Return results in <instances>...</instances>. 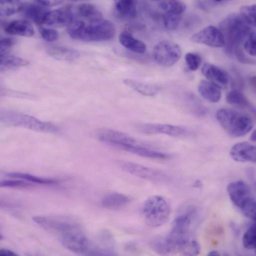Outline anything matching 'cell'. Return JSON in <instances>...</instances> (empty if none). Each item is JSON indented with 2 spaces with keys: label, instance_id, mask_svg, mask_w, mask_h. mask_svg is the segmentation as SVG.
Here are the masks:
<instances>
[{
  "label": "cell",
  "instance_id": "10",
  "mask_svg": "<svg viewBox=\"0 0 256 256\" xmlns=\"http://www.w3.org/2000/svg\"><path fill=\"white\" fill-rule=\"evenodd\" d=\"M120 165L125 171L143 179L154 182H164L168 179L163 173L140 164L120 161Z\"/></svg>",
  "mask_w": 256,
  "mask_h": 256
},
{
  "label": "cell",
  "instance_id": "33",
  "mask_svg": "<svg viewBox=\"0 0 256 256\" xmlns=\"http://www.w3.org/2000/svg\"><path fill=\"white\" fill-rule=\"evenodd\" d=\"M256 5H245L241 7L240 15L250 26H256Z\"/></svg>",
  "mask_w": 256,
  "mask_h": 256
},
{
  "label": "cell",
  "instance_id": "28",
  "mask_svg": "<svg viewBox=\"0 0 256 256\" xmlns=\"http://www.w3.org/2000/svg\"><path fill=\"white\" fill-rule=\"evenodd\" d=\"M23 4L18 0H0V15L7 16L13 14L22 9Z\"/></svg>",
  "mask_w": 256,
  "mask_h": 256
},
{
  "label": "cell",
  "instance_id": "34",
  "mask_svg": "<svg viewBox=\"0 0 256 256\" xmlns=\"http://www.w3.org/2000/svg\"><path fill=\"white\" fill-rule=\"evenodd\" d=\"M181 18V14L166 12L163 16V24L167 29L173 30L179 26Z\"/></svg>",
  "mask_w": 256,
  "mask_h": 256
},
{
  "label": "cell",
  "instance_id": "16",
  "mask_svg": "<svg viewBox=\"0 0 256 256\" xmlns=\"http://www.w3.org/2000/svg\"><path fill=\"white\" fill-rule=\"evenodd\" d=\"M73 21V14L69 7L50 11L46 15L44 23L52 27L68 26Z\"/></svg>",
  "mask_w": 256,
  "mask_h": 256
},
{
  "label": "cell",
  "instance_id": "19",
  "mask_svg": "<svg viewBox=\"0 0 256 256\" xmlns=\"http://www.w3.org/2000/svg\"><path fill=\"white\" fill-rule=\"evenodd\" d=\"M5 31L8 34L31 37L34 34V30L31 24L26 20H17L8 23Z\"/></svg>",
  "mask_w": 256,
  "mask_h": 256
},
{
  "label": "cell",
  "instance_id": "2",
  "mask_svg": "<svg viewBox=\"0 0 256 256\" xmlns=\"http://www.w3.org/2000/svg\"><path fill=\"white\" fill-rule=\"evenodd\" d=\"M216 118L226 132L233 137H240L246 134L254 126L251 117L231 109H219L216 112Z\"/></svg>",
  "mask_w": 256,
  "mask_h": 256
},
{
  "label": "cell",
  "instance_id": "21",
  "mask_svg": "<svg viewBox=\"0 0 256 256\" xmlns=\"http://www.w3.org/2000/svg\"><path fill=\"white\" fill-rule=\"evenodd\" d=\"M198 90L200 95L209 102L217 103L221 99L220 89L206 80L200 82Z\"/></svg>",
  "mask_w": 256,
  "mask_h": 256
},
{
  "label": "cell",
  "instance_id": "8",
  "mask_svg": "<svg viewBox=\"0 0 256 256\" xmlns=\"http://www.w3.org/2000/svg\"><path fill=\"white\" fill-rule=\"evenodd\" d=\"M181 51L176 43L163 40L155 45L153 50V56L155 62L164 66L174 64L180 58Z\"/></svg>",
  "mask_w": 256,
  "mask_h": 256
},
{
  "label": "cell",
  "instance_id": "20",
  "mask_svg": "<svg viewBox=\"0 0 256 256\" xmlns=\"http://www.w3.org/2000/svg\"><path fill=\"white\" fill-rule=\"evenodd\" d=\"M119 41L123 46L134 53L142 54L146 50V45L143 42L134 38L127 31L120 34Z\"/></svg>",
  "mask_w": 256,
  "mask_h": 256
},
{
  "label": "cell",
  "instance_id": "26",
  "mask_svg": "<svg viewBox=\"0 0 256 256\" xmlns=\"http://www.w3.org/2000/svg\"><path fill=\"white\" fill-rule=\"evenodd\" d=\"M116 8L123 16L134 18L137 16V9L134 2L132 0H119L116 2Z\"/></svg>",
  "mask_w": 256,
  "mask_h": 256
},
{
  "label": "cell",
  "instance_id": "4",
  "mask_svg": "<svg viewBox=\"0 0 256 256\" xmlns=\"http://www.w3.org/2000/svg\"><path fill=\"white\" fill-rule=\"evenodd\" d=\"M170 205L168 201L160 195L149 197L144 202L142 213L145 223L156 228L164 224L170 216Z\"/></svg>",
  "mask_w": 256,
  "mask_h": 256
},
{
  "label": "cell",
  "instance_id": "27",
  "mask_svg": "<svg viewBox=\"0 0 256 256\" xmlns=\"http://www.w3.org/2000/svg\"><path fill=\"white\" fill-rule=\"evenodd\" d=\"M6 175L10 177L25 179L33 183L40 184L50 185L57 184L58 183V181L56 179L39 177L27 173L11 172L7 173Z\"/></svg>",
  "mask_w": 256,
  "mask_h": 256
},
{
  "label": "cell",
  "instance_id": "31",
  "mask_svg": "<svg viewBox=\"0 0 256 256\" xmlns=\"http://www.w3.org/2000/svg\"><path fill=\"white\" fill-rule=\"evenodd\" d=\"M242 242L246 249L251 250L256 249V229L255 223L251 224L244 233Z\"/></svg>",
  "mask_w": 256,
  "mask_h": 256
},
{
  "label": "cell",
  "instance_id": "7",
  "mask_svg": "<svg viewBox=\"0 0 256 256\" xmlns=\"http://www.w3.org/2000/svg\"><path fill=\"white\" fill-rule=\"evenodd\" d=\"M116 27L110 20L101 19L86 25L81 40L87 41L107 40L114 37Z\"/></svg>",
  "mask_w": 256,
  "mask_h": 256
},
{
  "label": "cell",
  "instance_id": "14",
  "mask_svg": "<svg viewBox=\"0 0 256 256\" xmlns=\"http://www.w3.org/2000/svg\"><path fill=\"white\" fill-rule=\"evenodd\" d=\"M115 244L112 234L108 231H103L98 235L97 240L93 242V256L115 255Z\"/></svg>",
  "mask_w": 256,
  "mask_h": 256
},
{
  "label": "cell",
  "instance_id": "47",
  "mask_svg": "<svg viewBox=\"0 0 256 256\" xmlns=\"http://www.w3.org/2000/svg\"><path fill=\"white\" fill-rule=\"evenodd\" d=\"M256 130H254L252 132V134H251V136H250V139H251V140H252V141H254V142H255V141H256Z\"/></svg>",
  "mask_w": 256,
  "mask_h": 256
},
{
  "label": "cell",
  "instance_id": "46",
  "mask_svg": "<svg viewBox=\"0 0 256 256\" xmlns=\"http://www.w3.org/2000/svg\"><path fill=\"white\" fill-rule=\"evenodd\" d=\"M208 256H220V254L217 251H211L208 254Z\"/></svg>",
  "mask_w": 256,
  "mask_h": 256
},
{
  "label": "cell",
  "instance_id": "5",
  "mask_svg": "<svg viewBox=\"0 0 256 256\" xmlns=\"http://www.w3.org/2000/svg\"><path fill=\"white\" fill-rule=\"evenodd\" d=\"M34 222L62 238L82 228L76 220L66 216H35Z\"/></svg>",
  "mask_w": 256,
  "mask_h": 256
},
{
  "label": "cell",
  "instance_id": "11",
  "mask_svg": "<svg viewBox=\"0 0 256 256\" xmlns=\"http://www.w3.org/2000/svg\"><path fill=\"white\" fill-rule=\"evenodd\" d=\"M191 40L195 43L206 44L212 47H221L225 45V39L221 30L209 25L192 35Z\"/></svg>",
  "mask_w": 256,
  "mask_h": 256
},
{
  "label": "cell",
  "instance_id": "43",
  "mask_svg": "<svg viewBox=\"0 0 256 256\" xmlns=\"http://www.w3.org/2000/svg\"><path fill=\"white\" fill-rule=\"evenodd\" d=\"M230 226L234 236L236 237H239L240 235V229L238 224L234 222H231Z\"/></svg>",
  "mask_w": 256,
  "mask_h": 256
},
{
  "label": "cell",
  "instance_id": "39",
  "mask_svg": "<svg viewBox=\"0 0 256 256\" xmlns=\"http://www.w3.org/2000/svg\"><path fill=\"white\" fill-rule=\"evenodd\" d=\"M40 34L44 39L49 42L55 41L59 37L58 31L52 28H42Z\"/></svg>",
  "mask_w": 256,
  "mask_h": 256
},
{
  "label": "cell",
  "instance_id": "18",
  "mask_svg": "<svg viewBox=\"0 0 256 256\" xmlns=\"http://www.w3.org/2000/svg\"><path fill=\"white\" fill-rule=\"evenodd\" d=\"M131 201V198L124 194L113 192L106 195L102 200L103 207L110 209L117 210L123 208Z\"/></svg>",
  "mask_w": 256,
  "mask_h": 256
},
{
  "label": "cell",
  "instance_id": "29",
  "mask_svg": "<svg viewBox=\"0 0 256 256\" xmlns=\"http://www.w3.org/2000/svg\"><path fill=\"white\" fill-rule=\"evenodd\" d=\"M227 103L237 107H246L249 106V102L245 95L238 90H232L226 95Z\"/></svg>",
  "mask_w": 256,
  "mask_h": 256
},
{
  "label": "cell",
  "instance_id": "35",
  "mask_svg": "<svg viewBox=\"0 0 256 256\" xmlns=\"http://www.w3.org/2000/svg\"><path fill=\"white\" fill-rule=\"evenodd\" d=\"M185 60L188 69L191 71L197 70L202 62L201 56L197 53L189 52L185 54Z\"/></svg>",
  "mask_w": 256,
  "mask_h": 256
},
{
  "label": "cell",
  "instance_id": "36",
  "mask_svg": "<svg viewBox=\"0 0 256 256\" xmlns=\"http://www.w3.org/2000/svg\"><path fill=\"white\" fill-rule=\"evenodd\" d=\"M256 36L255 31L250 33L248 37L244 41V48L246 52L250 56H256Z\"/></svg>",
  "mask_w": 256,
  "mask_h": 256
},
{
  "label": "cell",
  "instance_id": "37",
  "mask_svg": "<svg viewBox=\"0 0 256 256\" xmlns=\"http://www.w3.org/2000/svg\"><path fill=\"white\" fill-rule=\"evenodd\" d=\"M201 251L200 245L195 240L189 241L185 246L181 253L185 256H196L199 254Z\"/></svg>",
  "mask_w": 256,
  "mask_h": 256
},
{
  "label": "cell",
  "instance_id": "32",
  "mask_svg": "<svg viewBox=\"0 0 256 256\" xmlns=\"http://www.w3.org/2000/svg\"><path fill=\"white\" fill-rule=\"evenodd\" d=\"M86 24L81 20L73 21L68 26L67 30L73 38L81 40Z\"/></svg>",
  "mask_w": 256,
  "mask_h": 256
},
{
  "label": "cell",
  "instance_id": "9",
  "mask_svg": "<svg viewBox=\"0 0 256 256\" xmlns=\"http://www.w3.org/2000/svg\"><path fill=\"white\" fill-rule=\"evenodd\" d=\"M227 193L233 203L241 211L250 204L256 202L252 196L249 186L242 180L230 183Z\"/></svg>",
  "mask_w": 256,
  "mask_h": 256
},
{
  "label": "cell",
  "instance_id": "13",
  "mask_svg": "<svg viewBox=\"0 0 256 256\" xmlns=\"http://www.w3.org/2000/svg\"><path fill=\"white\" fill-rule=\"evenodd\" d=\"M201 72L209 82L220 89L228 87L229 84L228 75L221 68L213 64L206 63L203 66Z\"/></svg>",
  "mask_w": 256,
  "mask_h": 256
},
{
  "label": "cell",
  "instance_id": "30",
  "mask_svg": "<svg viewBox=\"0 0 256 256\" xmlns=\"http://www.w3.org/2000/svg\"><path fill=\"white\" fill-rule=\"evenodd\" d=\"M159 6L166 12L181 14L186 10L185 3L180 0H163L159 2Z\"/></svg>",
  "mask_w": 256,
  "mask_h": 256
},
{
  "label": "cell",
  "instance_id": "6",
  "mask_svg": "<svg viewBox=\"0 0 256 256\" xmlns=\"http://www.w3.org/2000/svg\"><path fill=\"white\" fill-rule=\"evenodd\" d=\"M0 119L4 123L38 131H55L56 130V128L51 124L42 122L33 117L16 112L1 111Z\"/></svg>",
  "mask_w": 256,
  "mask_h": 256
},
{
  "label": "cell",
  "instance_id": "45",
  "mask_svg": "<svg viewBox=\"0 0 256 256\" xmlns=\"http://www.w3.org/2000/svg\"><path fill=\"white\" fill-rule=\"evenodd\" d=\"M192 186L195 188H200L203 187V184L200 180H197L193 184Z\"/></svg>",
  "mask_w": 256,
  "mask_h": 256
},
{
  "label": "cell",
  "instance_id": "22",
  "mask_svg": "<svg viewBox=\"0 0 256 256\" xmlns=\"http://www.w3.org/2000/svg\"><path fill=\"white\" fill-rule=\"evenodd\" d=\"M47 52L54 58L63 61H73L80 56L78 50L63 46H52L48 48Z\"/></svg>",
  "mask_w": 256,
  "mask_h": 256
},
{
  "label": "cell",
  "instance_id": "24",
  "mask_svg": "<svg viewBox=\"0 0 256 256\" xmlns=\"http://www.w3.org/2000/svg\"><path fill=\"white\" fill-rule=\"evenodd\" d=\"M80 14L91 22L103 19L102 12L93 4L84 3L79 4L78 7Z\"/></svg>",
  "mask_w": 256,
  "mask_h": 256
},
{
  "label": "cell",
  "instance_id": "41",
  "mask_svg": "<svg viewBox=\"0 0 256 256\" xmlns=\"http://www.w3.org/2000/svg\"><path fill=\"white\" fill-rule=\"evenodd\" d=\"M16 43V39L12 37H5L0 40V54L6 53L8 49L12 47Z\"/></svg>",
  "mask_w": 256,
  "mask_h": 256
},
{
  "label": "cell",
  "instance_id": "3",
  "mask_svg": "<svg viewBox=\"0 0 256 256\" xmlns=\"http://www.w3.org/2000/svg\"><path fill=\"white\" fill-rule=\"evenodd\" d=\"M192 211L181 213L174 219L169 233L164 236L171 254L181 252L189 241Z\"/></svg>",
  "mask_w": 256,
  "mask_h": 256
},
{
  "label": "cell",
  "instance_id": "40",
  "mask_svg": "<svg viewBox=\"0 0 256 256\" xmlns=\"http://www.w3.org/2000/svg\"><path fill=\"white\" fill-rule=\"evenodd\" d=\"M30 184L22 180H3L0 183L1 187H26Z\"/></svg>",
  "mask_w": 256,
  "mask_h": 256
},
{
  "label": "cell",
  "instance_id": "44",
  "mask_svg": "<svg viewBox=\"0 0 256 256\" xmlns=\"http://www.w3.org/2000/svg\"><path fill=\"white\" fill-rule=\"evenodd\" d=\"M0 256H17L13 251L8 249H2L0 250Z\"/></svg>",
  "mask_w": 256,
  "mask_h": 256
},
{
  "label": "cell",
  "instance_id": "15",
  "mask_svg": "<svg viewBox=\"0 0 256 256\" xmlns=\"http://www.w3.org/2000/svg\"><path fill=\"white\" fill-rule=\"evenodd\" d=\"M229 154L235 161L241 162L256 161V146L248 142H242L235 144L231 148Z\"/></svg>",
  "mask_w": 256,
  "mask_h": 256
},
{
  "label": "cell",
  "instance_id": "23",
  "mask_svg": "<svg viewBox=\"0 0 256 256\" xmlns=\"http://www.w3.org/2000/svg\"><path fill=\"white\" fill-rule=\"evenodd\" d=\"M123 82L127 86L143 96H154L159 90V87L157 85L145 83L130 79H124Z\"/></svg>",
  "mask_w": 256,
  "mask_h": 256
},
{
  "label": "cell",
  "instance_id": "42",
  "mask_svg": "<svg viewBox=\"0 0 256 256\" xmlns=\"http://www.w3.org/2000/svg\"><path fill=\"white\" fill-rule=\"evenodd\" d=\"M36 2L44 5L46 6H53L58 4L61 2L60 0H37Z\"/></svg>",
  "mask_w": 256,
  "mask_h": 256
},
{
  "label": "cell",
  "instance_id": "1",
  "mask_svg": "<svg viewBox=\"0 0 256 256\" xmlns=\"http://www.w3.org/2000/svg\"><path fill=\"white\" fill-rule=\"evenodd\" d=\"M219 28L225 39V52L230 57L233 56L235 48L242 45L252 31L250 26L237 13H232L224 19Z\"/></svg>",
  "mask_w": 256,
  "mask_h": 256
},
{
  "label": "cell",
  "instance_id": "38",
  "mask_svg": "<svg viewBox=\"0 0 256 256\" xmlns=\"http://www.w3.org/2000/svg\"><path fill=\"white\" fill-rule=\"evenodd\" d=\"M234 54L235 55L237 59L242 63L255 64V60L248 56L244 52L242 45L236 46L234 50Z\"/></svg>",
  "mask_w": 256,
  "mask_h": 256
},
{
  "label": "cell",
  "instance_id": "17",
  "mask_svg": "<svg viewBox=\"0 0 256 256\" xmlns=\"http://www.w3.org/2000/svg\"><path fill=\"white\" fill-rule=\"evenodd\" d=\"M36 3L23 4L21 10L26 17L35 23L40 24L44 23V19L50 11L46 6Z\"/></svg>",
  "mask_w": 256,
  "mask_h": 256
},
{
  "label": "cell",
  "instance_id": "12",
  "mask_svg": "<svg viewBox=\"0 0 256 256\" xmlns=\"http://www.w3.org/2000/svg\"><path fill=\"white\" fill-rule=\"evenodd\" d=\"M137 129L144 133L164 134L173 136L187 135L191 131L189 129L178 126L165 124H145L137 126Z\"/></svg>",
  "mask_w": 256,
  "mask_h": 256
},
{
  "label": "cell",
  "instance_id": "25",
  "mask_svg": "<svg viewBox=\"0 0 256 256\" xmlns=\"http://www.w3.org/2000/svg\"><path fill=\"white\" fill-rule=\"evenodd\" d=\"M29 62L23 58L7 54H0V66L2 68H13L25 66L28 65Z\"/></svg>",
  "mask_w": 256,
  "mask_h": 256
}]
</instances>
